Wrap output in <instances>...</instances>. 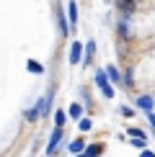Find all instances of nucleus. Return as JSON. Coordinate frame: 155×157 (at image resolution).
Masks as SVG:
<instances>
[{"label":"nucleus","mask_w":155,"mask_h":157,"mask_svg":"<svg viewBox=\"0 0 155 157\" xmlns=\"http://www.w3.org/2000/svg\"><path fill=\"white\" fill-rule=\"evenodd\" d=\"M96 82H98L101 93L106 95V98H114V88H111V85H109V77L103 75V70H98V75H96Z\"/></svg>","instance_id":"obj_1"},{"label":"nucleus","mask_w":155,"mask_h":157,"mask_svg":"<svg viewBox=\"0 0 155 157\" xmlns=\"http://www.w3.org/2000/svg\"><path fill=\"white\" fill-rule=\"evenodd\" d=\"M49 103H52V93H47V95H44V98H42V101H39V103H36V108H34V111H31V113H29V119H36V116H39V113H42V116H44V113H47V111H49V108H47V106H49Z\"/></svg>","instance_id":"obj_2"},{"label":"nucleus","mask_w":155,"mask_h":157,"mask_svg":"<svg viewBox=\"0 0 155 157\" xmlns=\"http://www.w3.org/2000/svg\"><path fill=\"white\" fill-rule=\"evenodd\" d=\"M80 54H83V44L75 41L73 47H70V64H78V62H80Z\"/></svg>","instance_id":"obj_3"},{"label":"nucleus","mask_w":155,"mask_h":157,"mask_svg":"<svg viewBox=\"0 0 155 157\" xmlns=\"http://www.w3.org/2000/svg\"><path fill=\"white\" fill-rule=\"evenodd\" d=\"M62 139V129H54V134H52V139H49V144H47V152L49 155H54V149H57V142Z\"/></svg>","instance_id":"obj_4"},{"label":"nucleus","mask_w":155,"mask_h":157,"mask_svg":"<svg viewBox=\"0 0 155 157\" xmlns=\"http://www.w3.org/2000/svg\"><path fill=\"white\" fill-rule=\"evenodd\" d=\"M137 103H140V108H145L147 113H150V108H153V98H150V95H140Z\"/></svg>","instance_id":"obj_5"},{"label":"nucleus","mask_w":155,"mask_h":157,"mask_svg":"<svg viewBox=\"0 0 155 157\" xmlns=\"http://www.w3.org/2000/svg\"><path fill=\"white\" fill-rule=\"evenodd\" d=\"M101 144H90V147H85V157H98L101 155Z\"/></svg>","instance_id":"obj_6"},{"label":"nucleus","mask_w":155,"mask_h":157,"mask_svg":"<svg viewBox=\"0 0 155 157\" xmlns=\"http://www.w3.org/2000/svg\"><path fill=\"white\" fill-rule=\"evenodd\" d=\"M83 149H85V144H83V139H75L73 144H70V152H73V155H80Z\"/></svg>","instance_id":"obj_7"},{"label":"nucleus","mask_w":155,"mask_h":157,"mask_svg":"<svg viewBox=\"0 0 155 157\" xmlns=\"http://www.w3.org/2000/svg\"><path fill=\"white\" fill-rule=\"evenodd\" d=\"M29 70H31V72H36V75H39V72H44V67H42L36 59H29Z\"/></svg>","instance_id":"obj_8"},{"label":"nucleus","mask_w":155,"mask_h":157,"mask_svg":"<svg viewBox=\"0 0 155 157\" xmlns=\"http://www.w3.org/2000/svg\"><path fill=\"white\" fill-rule=\"evenodd\" d=\"M54 119H57V129H62V126H65V121H67V116H65L62 111H57V116H54Z\"/></svg>","instance_id":"obj_9"},{"label":"nucleus","mask_w":155,"mask_h":157,"mask_svg":"<svg viewBox=\"0 0 155 157\" xmlns=\"http://www.w3.org/2000/svg\"><path fill=\"white\" fill-rule=\"evenodd\" d=\"M67 10H70V21L75 23V21H78V5H75V3H70V8H67Z\"/></svg>","instance_id":"obj_10"},{"label":"nucleus","mask_w":155,"mask_h":157,"mask_svg":"<svg viewBox=\"0 0 155 157\" xmlns=\"http://www.w3.org/2000/svg\"><path fill=\"white\" fill-rule=\"evenodd\" d=\"M60 31H62V36H67V21H65V16H62V13H60Z\"/></svg>","instance_id":"obj_11"},{"label":"nucleus","mask_w":155,"mask_h":157,"mask_svg":"<svg viewBox=\"0 0 155 157\" xmlns=\"http://www.w3.org/2000/svg\"><path fill=\"white\" fill-rule=\"evenodd\" d=\"M129 134H132V139H145V132L142 129H129Z\"/></svg>","instance_id":"obj_12"},{"label":"nucleus","mask_w":155,"mask_h":157,"mask_svg":"<svg viewBox=\"0 0 155 157\" xmlns=\"http://www.w3.org/2000/svg\"><path fill=\"white\" fill-rule=\"evenodd\" d=\"M80 106H78V103H75V106H70V116H75V119H78V116H80Z\"/></svg>","instance_id":"obj_13"},{"label":"nucleus","mask_w":155,"mask_h":157,"mask_svg":"<svg viewBox=\"0 0 155 157\" xmlns=\"http://www.w3.org/2000/svg\"><path fill=\"white\" fill-rule=\"evenodd\" d=\"M119 34H121V36H129V26H127V23L119 26Z\"/></svg>","instance_id":"obj_14"},{"label":"nucleus","mask_w":155,"mask_h":157,"mask_svg":"<svg viewBox=\"0 0 155 157\" xmlns=\"http://www.w3.org/2000/svg\"><path fill=\"white\" fill-rule=\"evenodd\" d=\"M109 77H111V80H119V72H116L114 67H109Z\"/></svg>","instance_id":"obj_15"},{"label":"nucleus","mask_w":155,"mask_h":157,"mask_svg":"<svg viewBox=\"0 0 155 157\" xmlns=\"http://www.w3.org/2000/svg\"><path fill=\"white\" fill-rule=\"evenodd\" d=\"M80 129H83V132H88V129H90V121L83 119V121H80Z\"/></svg>","instance_id":"obj_16"},{"label":"nucleus","mask_w":155,"mask_h":157,"mask_svg":"<svg viewBox=\"0 0 155 157\" xmlns=\"http://www.w3.org/2000/svg\"><path fill=\"white\" fill-rule=\"evenodd\" d=\"M140 157H155V155H153V152H147V149H145V152H142Z\"/></svg>","instance_id":"obj_17"},{"label":"nucleus","mask_w":155,"mask_h":157,"mask_svg":"<svg viewBox=\"0 0 155 157\" xmlns=\"http://www.w3.org/2000/svg\"><path fill=\"white\" fill-rule=\"evenodd\" d=\"M78 157H85V155H78Z\"/></svg>","instance_id":"obj_18"}]
</instances>
